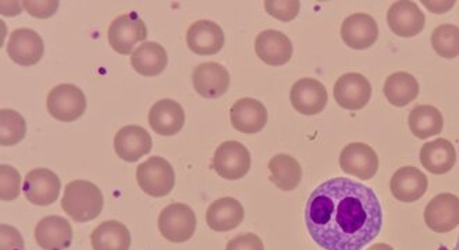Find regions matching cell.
Listing matches in <instances>:
<instances>
[{
  "instance_id": "484cf974",
  "label": "cell",
  "mask_w": 459,
  "mask_h": 250,
  "mask_svg": "<svg viewBox=\"0 0 459 250\" xmlns=\"http://www.w3.org/2000/svg\"><path fill=\"white\" fill-rule=\"evenodd\" d=\"M169 56L158 42H143L131 53V65L143 77H156L168 67Z\"/></svg>"
},
{
  "instance_id": "d590c367",
  "label": "cell",
  "mask_w": 459,
  "mask_h": 250,
  "mask_svg": "<svg viewBox=\"0 0 459 250\" xmlns=\"http://www.w3.org/2000/svg\"><path fill=\"white\" fill-rule=\"evenodd\" d=\"M22 6L32 17L49 19L56 13L59 2L57 0H55V2H49V0H47V2H22Z\"/></svg>"
},
{
  "instance_id": "7a4b0ae2",
  "label": "cell",
  "mask_w": 459,
  "mask_h": 250,
  "mask_svg": "<svg viewBox=\"0 0 459 250\" xmlns=\"http://www.w3.org/2000/svg\"><path fill=\"white\" fill-rule=\"evenodd\" d=\"M103 204L102 191L85 179L67 184L62 198L63 211L77 222L92 221L100 217Z\"/></svg>"
},
{
  "instance_id": "d6a6232c",
  "label": "cell",
  "mask_w": 459,
  "mask_h": 250,
  "mask_svg": "<svg viewBox=\"0 0 459 250\" xmlns=\"http://www.w3.org/2000/svg\"><path fill=\"white\" fill-rule=\"evenodd\" d=\"M0 177H2V189H0L2 201L12 202L19 198L22 191V176L19 171L14 167L2 164Z\"/></svg>"
},
{
  "instance_id": "f546056e",
  "label": "cell",
  "mask_w": 459,
  "mask_h": 250,
  "mask_svg": "<svg viewBox=\"0 0 459 250\" xmlns=\"http://www.w3.org/2000/svg\"><path fill=\"white\" fill-rule=\"evenodd\" d=\"M270 179L281 191H294L301 184L302 167L290 155H276L269 161Z\"/></svg>"
},
{
  "instance_id": "4dcf8cb0",
  "label": "cell",
  "mask_w": 459,
  "mask_h": 250,
  "mask_svg": "<svg viewBox=\"0 0 459 250\" xmlns=\"http://www.w3.org/2000/svg\"><path fill=\"white\" fill-rule=\"evenodd\" d=\"M431 47L444 59L458 57L459 27L454 24L438 25L431 34Z\"/></svg>"
},
{
  "instance_id": "603a6c76",
  "label": "cell",
  "mask_w": 459,
  "mask_h": 250,
  "mask_svg": "<svg viewBox=\"0 0 459 250\" xmlns=\"http://www.w3.org/2000/svg\"><path fill=\"white\" fill-rule=\"evenodd\" d=\"M151 128L159 135L171 136L180 133L186 124L183 106L173 99H161L151 108Z\"/></svg>"
},
{
  "instance_id": "83f0119b",
  "label": "cell",
  "mask_w": 459,
  "mask_h": 250,
  "mask_svg": "<svg viewBox=\"0 0 459 250\" xmlns=\"http://www.w3.org/2000/svg\"><path fill=\"white\" fill-rule=\"evenodd\" d=\"M385 95L391 105L405 108L420 96V82L410 73H394L385 80Z\"/></svg>"
},
{
  "instance_id": "f35d334b",
  "label": "cell",
  "mask_w": 459,
  "mask_h": 250,
  "mask_svg": "<svg viewBox=\"0 0 459 250\" xmlns=\"http://www.w3.org/2000/svg\"><path fill=\"white\" fill-rule=\"evenodd\" d=\"M454 250H459V238L458 241H456L455 247H454Z\"/></svg>"
},
{
  "instance_id": "5bb4252c",
  "label": "cell",
  "mask_w": 459,
  "mask_h": 250,
  "mask_svg": "<svg viewBox=\"0 0 459 250\" xmlns=\"http://www.w3.org/2000/svg\"><path fill=\"white\" fill-rule=\"evenodd\" d=\"M379 38V27L367 13H355L344 20L342 25V39L354 50L372 47Z\"/></svg>"
},
{
  "instance_id": "5b68a950",
  "label": "cell",
  "mask_w": 459,
  "mask_h": 250,
  "mask_svg": "<svg viewBox=\"0 0 459 250\" xmlns=\"http://www.w3.org/2000/svg\"><path fill=\"white\" fill-rule=\"evenodd\" d=\"M47 108L53 118L63 123H72L84 115L87 110V98L73 83H60L48 95Z\"/></svg>"
},
{
  "instance_id": "cb8c5ba5",
  "label": "cell",
  "mask_w": 459,
  "mask_h": 250,
  "mask_svg": "<svg viewBox=\"0 0 459 250\" xmlns=\"http://www.w3.org/2000/svg\"><path fill=\"white\" fill-rule=\"evenodd\" d=\"M456 163L455 146L448 139H435L420 149V164L436 176L450 173Z\"/></svg>"
},
{
  "instance_id": "d4e9b609",
  "label": "cell",
  "mask_w": 459,
  "mask_h": 250,
  "mask_svg": "<svg viewBox=\"0 0 459 250\" xmlns=\"http://www.w3.org/2000/svg\"><path fill=\"white\" fill-rule=\"evenodd\" d=\"M244 217H246V211L242 204L230 196L213 202L206 211L209 228L216 232L236 229L244 221Z\"/></svg>"
},
{
  "instance_id": "ac0fdd59",
  "label": "cell",
  "mask_w": 459,
  "mask_h": 250,
  "mask_svg": "<svg viewBox=\"0 0 459 250\" xmlns=\"http://www.w3.org/2000/svg\"><path fill=\"white\" fill-rule=\"evenodd\" d=\"M224 42L223 28L211 20H199L186 31V45L196 55H216L223 49Z\"/></svg>"
},
{
  "instance_id": "4fadbf2b",
  "label": "cell",
  "mask_w": 459,
  "mask_h": 250,
  "mask_svg": "<svg viewBox=\"0 0 459 250\" xmlns=\"http://www.w3.org/2000/svg\"><path fill=\"white\" fill-rule=\"evenodd\" d=\"M387 22L397 37L413 38L423 31L426 17L418 4L400 0L391 4L387 12Z\"/></svg>"
},
{
  "instance_id": "7402d4cb",
  "label": "cell",
  "mask_w": 459,
  "mask_h": 250,
  "mask_svg": "<svg viewBox=\"0 0 459 250\" xmlns=\"http://www.w3.org/2000/svg\"><path fill=\"white\" fill-rule=\"evenodd\" d=\"M267 110L264 103L252 98L237 100L230 110L231 125L242 134H258L267 124Z\"/></svg>"
},
{
  "instance_id": "ba28073f",
  "label": "cell",
  "mask_w": 459,
  "mask_h": 250,
  "mask_svg": "<svg viewBox=\"0 0 459 250\" xmlns=\"http://www.w3.org/2000/svg\"><path fill=\"white\" fill-rule=\"evenodd\" d=\"M335 102L345 110L357 111L365 108L372 98V83L358 73L342 75L334 83Z\"/></svg>"
},
{
  "instance_id": "1f68e13d",
  "label": "cell",
  "mask_w": 459,
  "mask_h": 250,
  "mask_svg": "<svg viewBox=\"0 0 459 250\" xmlns=\"http://www.w3.org/2000/svg\"><path fill=\"white\" fill-rule=\"evenodd\" d=\"M0 120H2V134H0L2 146H14L22 142L27 134V123L19 111L2 108Z\"/></svg>"
},
{
  "instance_id": "2e32d148",
  "label": "cell",
  "mask_w": 459,
  "mask_h": 250,
  "mask_svg": "<svg viewBox=\"0 0 459 250\" xmlns=\"http://www.w3.org/2000/svg\"><path fill=\"white\" fill-rule=\"evenodd\" d=\"M7 55L16 65H37L44 56V40L38 32L30 28H19L10 35Z\"/></svg>"
},
{
  "instance_id": "ffe728a7",
  "label": "cell",
  "mask_w": 459,
  "mask_h": 250,
  "mask_svg": "<svg viewBox=\"0 0 459 250\" xmlns=\"http://www.w3.org/2000/svg\"><path fill=\"white\" fill-rule=\"evenodd\" d=\"M115 151L121 160L135 163L152 151V138L145 128L127 125L116 134Z\"/></svg>"
},
{
  "instance_id": "44dd1931",
  "label": "cell",
  "mask_w": 459,
  "mask_h": 250,
  "mask_svg": "<svg viewBox=\"0 0 459 250\" xmlns=\"http://www.w3.org/2000/svg\"><path fill=\"white\" fill-rule=\"evenodd\" d=\"M255 52L269 65H284L291 60L294 47L291 39L276 30L261 32L255 40Z\"/></svg>"
},
{
  "instance_id": "9c48e42d",
  "label": "cell",
  "mask_w": 459,
  "mask_h": 250,
  "mask_svg": "<svg viewBox=\"0 0 459 250\" xmlns=\"http://www.w3.org/2000/svg\"><path fill=\"white\" fill-rule=\"evenodd\" d=\"M62 183L56 173L49 168H35L25 177L24 196L35 206H49L59 199Z\"/></svg>"
},
{
  "instance_id": "3957f363",
  "label": "cell",
  "mask_w": 459,
  "mask_h": 250,
  "mask_svg": "<svg viewBox=\"0 0 459 250\" xmlns=\"http://www.w3.org/2000/svg\"><path fill=\"white\" fill-rule=\"evenodd\" d=\"M158 226L163 238L173 244H183L195 234L196 216L188 204H169L160 211Z\"/></svg>"
},
{
  "instance_id": "7c38bea8",
  "label": "cell",
  "mask_w": 459,
  "mask_h": 250,
  "mask_svg": "<svg viewBox=\"0 0 459 250\" xmlns=\"http://www.w3.org/2000/svg\"><path fill=\"white\" fill-rule=\"evenodd\" d=\"M340 167L344 173L362 181L372 179L379 170V158L372 146L354 142L345 146L340 155Z\"/></svg>"
},
{
  "instance_id": "8992f818",
  "label": "cell",
  "mask_w": 459,
  "mask_h": 250,
  "mask_svg": "<svg viewBox=\"0 0 459 250\" xmlns=\"http://www.w3.org/2000/svg\"><path fill=\"white\" fill-rule=\"evenodd\" d=\"M148 38V30L137 13L121 14L110 22L108 39L113 50L120 55H130L138 42Z\"/></svg>"
},
{
  "instance_id": "836d02e7",
  "label": "cell",
  "mask_w": 459,
  "mask_h": 250,
  "mask_svg": "<svg viewBox=\"0 0 459 250\" xmlns=\"http://www.w3.org/2000/svg\"><path fill=\"white\" fill-rule=\"evenodd\" d=\"M264 9L270 16L280 22H292L299 16L301 4L297 0H289V2H277V0H266Z\"/></svg>"
},
{
  "instance_id": "8fae6325",
  "label": "cell",
  "mask_w": 459,
  "mask_h": 250,
  "mask_svg": "<svg viewBox=\"0 0 459 250\" xmlns=\"http://www.w3.org/2000/svg\"><path fill=\"white\" fill-rule=\"evenodd\" d=\"M290 99L295 110L305 116H316L325 110L329 95L320 81L315 78H301L290 91Z\"/></svg>"
},
{
  "instance_id": "d6986e66",
  "label": "cell",
  "mask_w": 459,
  "mask_h": 250,
  "mask_svg": "<svg viewBox=\"0 0 459 250\" xmlns=\"http://www.w3.org/2000/svg\"><path fill=\"white\" fill-rule=\"evenodd\" d=\"M73 237L72 224L65 217H44L35 227V241L44 250L69 249Z\"/></svg>"
},
{
  "instance_id": "6da1fadb",
  "label": "cell",
  "mask_w": 459,
  "mask_h": 250,
  "mask_svg": "<svg viewBox=\"0 0 459 250\" xmlns=\"http://www.w3.org/2000/svg\"><path fill=\"white\" fill-rule=\"evenodd\" d=\"M305 224L323 250H362L382 231V203L365 184L335 177L310 194Z\"/></svg>"
},
{
  "instance_id": "277c9868",
  "label": "cell",
  "mask_w": 459,
  "mask_h": 250,
  "mask_svg": "<svg viewBox=\"0 0 459 250\" xmlns=\"http://www.w3.org/2000/svg\"><path fill=\"white\" fill-rule=\"evenodd\" d=\"M140 188L152 198H163L173 191L176 184L173 167L166 159L152 156L137 168Z\"/></svg>"
},
{
  "instance_id": "f1b7e54d",
  "label": "cell",
  "mask_w": 459,
  "mask_h": 250,
  "mask_svg": "<svg viewBox=\"0 0 459 250\" xmlns=\"http://www.w3.org/2000/svg\"><path fill=\"white\" fill-rule=\"evenodd\" d=\"M408 125L411 133L418 139H428L438 135L444 128V118L441 111L435 106H416L410 113Z\"/></svg>"
},
{
  "instance_id": "e0dca14e",
  "label": "cell",
  "mask_w": 459,
  "mask_h": 250,
  "mask_svg": "<svg viewBox=\"0 0 459 250\" xmlns=\"http://www.w3.org/2000/svg\"><path fill=\"white\" fill-rule=\"evenodd\" d=\"M193 83L196 92L202 98L216 99L229 91L230 73L219 63H201L194 70Z\"/></svg>"
},
{
  "instance_id": "9a60e30c",
  "label": "cell",
  "mask_w": 459,
  "mask_h": 250,
  "mask_svg": "<svg viewBox=\"0 0 459 250\" xmlns=\"http://www.w3.org/2000/svg\"><path fill=\"white\" fill-rule=\"evenodd\" d=\"M429 188V179L425 173L413 166L401 167L393 174L390 191L397 201L413 203L425 196Z\"/></svg>"
},
{
  "instance_id": "8d00e7d4",
  "label": "cell",
  "mask_w": 459,
  "mask_h": 250,
  "mask_svg": "<svg viewBox=\"0 0 459 250\" xmlns=\"http://www.w3.org/2000/svg\"><path fill=\"white\" fill-rule=\"evenodd\" d=\"M0 229H2V250H25L22 237L16 228L4 224Z\"/></svg>"
},
{
  "instance_id": "74e56055",
  "label": "cell",
  "mask_w": 459,
  "mask_h": 250,
  "mask_svg": "<svg viewBox=\"0 0 459 250\" xmlns=\"http://www.w3.org/2000/svg\"><path fill=\"white\" fill-rule=\"evenodd\" d=\"M368 250H394V247L390 246V245L387 244H375Z\"/></svg>"
},
{
  "instance_id": "e575fe53",
  "label": "cell",
  "mask_w": 459,
  "mask_h": 250,
  "mask_svg": "<svg viewBox=\"0 0 459 250\" xmlns=\"http://www.w3.org/2000/svg\"><path fill=\"white\" fill-rule=\"evenodd\" d=\"M226 250H264V242L256 234H242L227 244Z\"/></svg>"
},
{
  "instance_id": "52a82bcc",
  "label": "cell",
  "mask_w": 459,
  "mask_h": 250,
  "mask_svg": "<svg viewBox=\"0 0 459 250\" xmlns=\"http://www.w3.org/2000/svg\"><path fill=\"white\" fill-rule=\"evenodd\" d=\"M213 170L221 178L237 181L244 178L251 168V155L248 149L237 141H227L214 151Z\"/></svg>"
},
{
  "instance_id": "30bf717a",
  "label": "cell",
  "mask_w": 459,
  "mask_h": 250,
  "mask_svg": "<svg viewBox=\"0 0 459 250\" xmlns=\"http://www.w3.org/2000/svg\"><path fill=\"white\" fill-rule=\"evenodd\" d=\"M428 228L447 234L459 227V198L453 194H440L429 202L425 209Z\"/></svg>"
},
{
  "instance_id": "4316f807",
  "label": "cell",
  "mask_w": 459,
  "mask_h": 250,
  "mask_svg": "<svg viewBox=\"0 0 459 250\" xmlns=\"http://www.w3.org/2000/svg\"><path fill=\"white\" fill-rule=\"evenodd\" d=\"M93 250H130L131 234L120 221L102 222L91 234Z\"/></svg>"
}]
</instances>
